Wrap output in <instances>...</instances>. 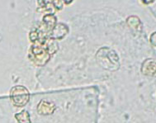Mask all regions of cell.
Returning <instances> with one entry per match:
<instances>
[{"instance_id": "cell-1", "label": "cell", "mask_w": 156, "mask_h": 123, "mask_svg": "<svg viewBox=\"0 0 156 123\" xmlns=\"http://www.w3.org/2000/svg\"><path fill=\"white\" fill-rule=\"evenodd\" d=\"M30 59L37 65L43 66L47 63L51 57V51L49 49L48 39L37 40L31 46Z\"/></svg>"}, {"instance_id": "cell-2", "label": "cell", "mask_w": 156, "mask_h": 123, "mask_svg": "<svg viewBox=\"0 0 156 123\" xmlns=\"http://www.w3.org/2000/svg\"><path fill=\"white\" fill-rule=\"evenodd\" d=\"M97 60L100 65L108 70H117L119 68V58L116 52L112 49L103 47L98 51Z\"/></svg>"}, {"instance_id": "cell-3", "label": "cell", "mask_w": 156, "mask_h": 123, "mask_svg": "<svg viewBox=\"0 0 156 123\" xmlns=\"http://www.w3.org/2000/svg\"><path fill=\"white\" fill-rule=\"evenodd\" d=\"M10 97L14 106L23 107L26 106L30 100V92L24 86H14L10 91Z\"/></svg>"}, {"instance_id": "cell-4", "label": "cell", "mask_w": 156, "mask_h": 123, "mask_svg": "<svg viewBox=\"0 0 156 123\" xmlns=\"http://www.w3.org/2000/svg\"><path fill=\"white\" fill-rule=\"evenodd\" d=\"M56 25V17H55L53 14H46L44 16L42 19V23H41V35L45 36L46 34L50 33L53 31L55 26ZM42 36L43 39L45 40V38Z\"/></svg>"}, {"instance_id": "cell-5", "label": "cell", "mask_w": 156, "mask_h": 123, "mask_svg": "<svg viewBox=\"0 0 156 123\" xmlns=\"http://www.w3.org/2000/svg\"><path fill=\"white\" fill-rule=\"evenodd\" d=\"M141 73L147 76L156 77V60L154 59L145 60L142 63Z\"/></svg>"}, {"instance_id": "cell-6", "label": "cell", "mask_w": 156, "mask_h": 123, "mask_svg": "<svg viewBox=\"0 0 156 123\" xmlns=\"http://www.w3.org/2000/svg\"><path fill=\"white\" fill-rule=\"evenodd\" d=\"M69 27L65 23H58L51 33V37L53 40H61L68 34Z\"/></svg>"}, {"instance_id": "cell-7", "label": "cell", "mask_w": 156, "mask_h": 123, "mask_svg": "<svg viewBox=\"0 0 156 123\" xmlns=\"http://www.w3.org/2000/svg\"><path fill=\"white\" fill-rule=\"evenodd\" d=\"M55 110V105L54 103L46 100H41L37 105V112L40 115L46 116L51 115Z\"/></svg>"}, {"instance_id": "cell-8", "label": "cell", "mask_w": 156, "mask_h": 123, "mask_svg": "<svg viewBox=\"0 0 156 123\" xmlns=\"http://www.w3.org/2000/svg\"><path fill=\"white\" fill-rule=\"evenodd\" d=\"M15 118L17 123H31L30 114L27 111L23 110L21 112H18L15 115Z\"/></svg>"}, {"instance_id": "cell-9", "label": "cell", "mask_w": 156, "mask_h": 123, "mask_svg": "<svg viewBox=\"0 0 156 123\" xmlns=\"http://www.w3.org/2000/svg\"><path fill=\"white\" fill-rule=\"evenodd\" d=\"M126 23H128V25L131 26V28L136 29V30H140V26L141 27V22L136 16H131V17H128V19L126 20Z\"/></svg>"}, {"instance_id": "cell-10", "label": "cell", "mask_w": 156, "mask_h": 123, "mask_svg": "<svg viewBox=\"0 0 156 123\" xmlns=\"http://www.w3.org/2000/svg\"><path fill=\"white\" fill-rule=\"evenodd\" d=\"M53 4L56 8L57 9H62L63 8V1H54L53 2Z\"/></svg>"}, {"instance_id": "cell-11", "label": "cell", "mask_w": 156, "mask_h": 123, "mask_svg": "<svg viewBox=\"0 0 156 123\" xmlns=\"http://www.w3.org/2000/svg\"><path fill=\"white\" fill-rule=\"evenodd\" d=\"M150 40H151V43L153 45V46H156V32L151 34Z\"/></svg>"}]
</instances>
